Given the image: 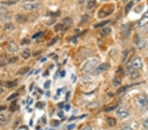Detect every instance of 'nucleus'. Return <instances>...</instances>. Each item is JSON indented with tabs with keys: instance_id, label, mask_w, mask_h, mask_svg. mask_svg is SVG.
I'll return each instance as SVG.
<instances>
[{
	"instance_id": "1",
	"label": "nucleus",
	"mask_w": 148,
	"mask_h": 130,
	"mask_svg": "<svg viewBox=\"0 0 148 130\" xmlns=\"http://www.w3.org/2000/svg\"><path fill=\"white\" fill-rule=\"evenodd\" d=\"M98 60L97 59H93L87 61L84 64V65L83 66L82 72L83 73H88L92 72V70H94L98 64Z\"/></svg>"
},
{
	"instance_id": "2",
	"label": "nucleus",
	"mask_w": 148,
	"mask_h": 130,
	"mask_svg": "<svg viewBox=\"0 0 148 130\" xmlns=\"http://www.w3.org/2000/svg\"><path fill=\"white\" fill-rule=\"evenodd\" d=\"M113 11H114V6L113 5L111 6L110 5V6H108V7L104 5V7L101 9L99 10V17L103 18L106 16L109 15L110 14L112 13Z\"/></svg>"
},
{
	"instance_id": "3",
	"label": "nucleus",
	"mask_w": 148,
	"mask_h": 130,
	"mask_svg": "<svg viewBox=\"0 0 148 130\" xmlns=\"http://www.w3.org/2000/svg\"><path fill=\"white\" fill-rule=\"evenodd\" d=\"M136 103L138 106L141 108H145L148 106V96L146 94L140 95L138 97Z\"/></svg>"
},
{
	"instance_id": "4",
	"label": "nucleus",
	"mask_w": 148,
	"mask_h": 130,
	"mask_svg": "<svg viewBox=\"0 0 148 130\" xmlns=\"http://www.w3.org/2000/svg\"><path fill=\"white\" fill-rule=\"evenodd\" d=\"M111 68V66L108 63H102L99 65L97 67L95 68L93 73L95 74H99L100 73L103 72L104 71H106Z\"/></svg>"
},
{
	"instance_id": "5",
	"label": "nucleus",
	"mask_w": 148,
	"mask_h": 130,
	"mask_svg": "<svg viewBox=\"0 0 148 130\" xmlns=\"http://www.w3.org/2000/svg\"><path fill=\"white\" fill-rule=\"evenodd\" d=\"M116 115L118 118H126L130 115L129 110L125 107H120L116 110Z\"/></svg>"
},
{
	"instance_id": "6",
	"label": "nucleus",
	"mask_w": 148,
	"mask_h": 130,
	"mask_svg": "<svg viewBox=\"0 0 148 130\" xmlns=\"http://www.w3.org/2000/svg\"><path fill=\"white\" fill-rule=\"evenodd\" d=\"M131 66L136 70L142 69V67H143V63H142L141 58L140 57H136V59L134 60V61L132 62Z\"/></svg>"
},
{
	"instance_id": "7",
	"label": "nucleus",
	"mask_w": 148,
	"mask_h": 130,
	"mask_svg": "<svg viewBox=\"0 0 148 130\" xmlns=\"http://www.w3.org/2000/svg\"><path fill=\"white\" fill-rule=\"evenodd\" d=\"M130 31H131V27H130V24H124L121 27V32L123 36L125 37H127L130 35Z\"/></svg>"
},
{
	"instance_id": "8",
	"label": "nucleus",
	"mask_w": 148,
	"mask_h": 130,
	"mask_svg": "<svg viewBox=\"0 0 148 130\" xmlns=\"http://www.w3.org/2000/svg\"><path fill=\"white\" fill-rule=\"evenodd\" d=\"M39 7V3H26L23 5L22 8L26 11H33L37 9Z\"/></svg>"
},
{
	"instance_id": "9",
	"label": "nucleus",
	"mask_w": 148,
	"mask_h": 130,
	"mask_svg": "<svg viewBox=\"0 0 148 130\" xmlns=\"http://www.w3.org/2000/svg\"><path fill=\"white\" fill-rule=\"evenodd\" d=\"M128 74L130 75V76L131 78L132 79H136L140 77V73L138 72V70H136L135 69H134L132 66L128 67Z\"/></svg>"
},
{
	"instance_id": "10",
	"label": "nucleus",
	"mask_w": 148,
	"mask_h": 130,
	"mask_svg": "<svg viewBox=\"0 0 148 130\" xmlns=\"http://www.w3.org/2000/svg\"><path fill=\"white\" fill-rule=\"evenodd\" d=\"M8 49L12 53H15L18 51V46L14 41H11L8 44Z\"/></svg>"
},
{
	"instance_id": "11",
	"label": "nucleus",
	"mask_w": 148,
	"mask_h": 130,
	"mask_svg": "<svg viewBox=\"0 0 148 130\" xmlns=\"http://www.w3.org/2000/svg\"><path fill=\"white\" fill-rule=\"evenodd\" d=\"M16 20L18 23H24L27 20V17L24 15H17L16 16Z\"/></svg>"
},
{
	"instance_id": "12",
	"label": "nucleus",
	"mask_w": 148,
	"mask_h": 130,
	"mask_svg": "<svg viewBox=\"0 0 148 130\" xmlns=\"http://www.w3.org/2000/svg\"><path fill=\"white\" fill-rule=\"evenodd\" d=\"M148 23V16L145 15L143 16V17L141 18V19L138 21V26L140 27H142V26H144L146 25Z\"/></svg>"
},
{
	"instance_id": "13",
	"label": "nucleus",
	"mask_w": 148,
	"mask_h": 130,
	"mask_svg": "<svg viewBox=\"0 0 148 130\" xmlns=\"http://www.w3.org/2000/svg\"><path fill=\"white\" fill-rule=\"evenodd\" d=\"M18 80H14V81H7V82L5 83V85L6 86V87L7 88H12V87H14L17 86L18 85Z\"/></svg>"
},
{
	"instance_id": "14",
	"label": "nucleus",
	"mask_w": 148,
	"mask_h": 130,
	"mask_svg": "<svg viewBox=\"0 0 148 130\" xmlns=\"http://www.w3.org/2000/svg\"><path fill=\"white\" fill-rule=\"evenodd\" d=\"M18 106L17 104V100H14L11 103L9 107V110L11 112H14L15 111H16L17 110H18Z\"/></svg>"
},
{
	"instance_id": "15",
	"label": "nucleus",
	"mask_w": 148,
	"mask_h": 130,
	"mask_svg": "<svg viewBox=\"0 0 148 130\" xmlns=\"http://www.w3.org/2000/svg\"><path fill=\"white\" fill-rule=\"evenodd\" d=\"M30 70V67H23V68H22L19 70L17 72V75H24L26 74V73Z\"/></svg>"
},
{
	"instance_id": "16",
	"label": "nucleus",
	"mask_w": 148,
	"mask_h": 130,
	"mask_svg": "<svg viewBox=\"0 0 148 130\" xmlns=\"http://www.w3.org/2000/svg\"><path fill=\"white\" fill-rule=\"evenodd\" d=\"M4 29L7 32H11L15 29V26L12 23H6L4 25Z\"/></svg>"
},
{
	"instance_id": "17",
	"label": "nucleus",
	"mask_w": 148,
	"mask_h": 130,
	"mask_svg": "<svg viewBox=\"0 0 148 130\" xmlns=\"http://www.w3.org/2000/svg\"><path fill=\"white\" fill-rule=\"evenodd\" d=\"M109 22H110V20H105V21L100 22H99V23L95 24L94 25V28H98L103 27V26H105L106 24H107Z\"/></svg>"
},
{
	"instance_id": "18",
	"label": "nucleus",
	"mask_w": 148,
	"mask_h": 130,
	"mask_svg": "<svg viewBox=\"0 0 148 130\" xmlns=\"http://www.w3.org/2000/svg\"><path fill=\"white\" fill-rule=\"evenodd\" d=\"M111 31H112V30H111V28H103V29L101 30V35H103V36H105V35L109 34V33L111 32Z\"/></svg>"
},
{
	"instance_id": "19",
	"label": "nucleus",
	"mask_w": 148,
	"mask_h": 130,
	"mask_svg": "<svg viewBox=\"0 0 148 130\" xmlns=\"http://www.w3.org/2000/svg\"><path fill=\"white\" fill-rule=\"evenodd\" d=\"M22 57L24 59H28L30 57V51L29 49H26L22 53Z\"/></svg>"
},
{
	"instance_id": "20",
	"label": "nucleus",
	"mask_w": 148,
	"mask_h": 130,
	"mask_svg": "<svg viewBox=\"0 0 148 130\" xmlns=\"http://www.w3.org/2000/svg\"><path fill=\"white\" fill-rule=\"evenodd\" d=\"M107 123L111 127H114L116 124V120L113 118H109L107 120Z\"/></svg>"
},
{
	"instance_id": "21",
	"label": "nucleus",
	"mask_w": 148,
	"mask_h": 130,
	"mask_svg": "<svg viewBox=\"0 0 148 130\" xmlns=\"http://www.w3.org/2000/svg\"><path fill=\"white\" fill-rule=\"evenodd\" d=\"M146 44V41L144 39H139L138 41H136V45L138 46L140 49H142L145 47V45Z\"/></svg>"
},
{
	"instance_id": "22",
	"label": "nucleus",
	"mask_w": 148,
	"mask_h": 130,
	"mask_svg": "<svg viewBox=\"0 0 148 130\" xmlns=\"http://www.w3.org/2000/svg\"><path fill=\"white\" fill-rule=\"evenodd\" d=\"M63 23L65 24V25L67 26V27H69V26L71 25V24L73 23V19L70 17H67L65 18L63 20Z\"/></svg>"
},
{
	"instance_id": "23",
	"label": "nucleus",
	"mask_w": 148,
	"mask_h": 130,
	"mask_svg": "<svg viewBox=\"0 0 148 130\" xmlns=\"http://www.w3.org/2000/svg\"><path fill=\"white\" fill-rule=\"evenodd\" d=\"M61 11H57L56 12L52 13V12H49L47 13V16H49L51 17H57V16H59L61 15Z\"/></svg>"
},
{
	"instance_id": "24",
	"label": "nucleus",
	"mask_w": 148,
	"mask_h": 130,
	"mask_svg": "<svg viewBox=\"0 0 148 130\" xmlns=\"http://www.w3.org/2000/svg\"><path fill=\"white\" fill-rule=\"evenodd\" d=\"M121 83V79L118 77H115L112 80V84L114 87L118 86Z\"/></svg>"
},
{
	"instance_id": "25",
	"label": "nucleus",
	"mask_w": 148,
	"mask_h": 130,
	"mask_svg": "<svg viewBox=\"0 0 148 130\" xmlns=\"http://www.w3.org/2000/svg\"><path fill=\"white\" fill-rule=\"evenodd\" d=\"M131 86H132V85H125V86L122 87L118 89V91H117V93H120L124 92V91H126L128 88H130Z\"/></svg>"
},
{
	"instance_id": "26",
	"label": "nucleus",
	"mask_w": 148,
	"mask_h": 130,
	"mask_svg": "<svg viewBox=\"0 0 148 130\" xmlns=\"http://www.w3.org/2000/svg\"><path fill=\"white\" fill-rule=\"evenodd\" d=\"M95 5V1L94 0H91V1H89L88 2V4H87V8L90 9L92 8H93Z\"/></svg>"
},
{
	"instance_id": "27",
	"label": "nucleus",
	"mask_w": 148,
	"mask_h": 130,
	"mask_svg": "<svg viewBox=\"0 0 148 130\" xmlns=\"http://www.w3.org/2000/svg\"><path fill=\"white\" fill-rule=\"evenodd\" d=\"M133 5H134V3H133L132 1L129 2V3L126 5V7H125V11H126V13H128V11L132 9Z\"/></svg>"
},
{
	"instance_id": "28",
	"label": "nucleus",
	"mask_w": 148,
	"mask_h": 130,
	"mask_svg": "<svg viewBox=\"0 0 148 130\" xmlns=\"http://www.w3.org/2000/svg\"><path fill=\"white\" fill-rule=\"evenodd\" d=\"M58 39H59V36H55V37H53V39H51V41L47 43V46H51V45L55 44V43L57 41Z\"/></svg>"
},
{
	"instance_id": "29",
	"label": "nucleus",
	"mask_w": 148,
	"mask_h": 130,
	"mask_svg": "<svg viewBox=\"0 0 148 130\" xmlns=\"http://www.w3.org/2000/svg\"><path fill=\"white\" fill-rule=\"evenodd\" d=\"M55 32H58L60 31V30H62L64 28V25H63L62 24H57L55 26Z\"/></svg>"
},
{
	"instance_id": "30",
	"label": "nucleus",
	"mask_w": 148,
	"mask_h": 130,
	"mask_svg": "<svg viewBox=\"0 0 148 130\" xmlns=\"http://www.w3.org/2000/svg\"><path fill=\"white\" fill-rule=\"evenodd\" d=\"M17 1H3L1 2L2 4L3 5H5L7 6H11L13 5H15L16 4Z\"/></svg>"
},
{
	"instance_id": "31",
	"label": "nucleus",
	"mask_w": 148,
	"mask_h": 130,
	"mask_svg": "<svg viewBox=\"0 0 148 130\" xmlns=\"http://www.w3.org/2000/svg\"><path fill=\"white\" fill-rule=\"evenodd\" d=\"M89 19V16L87 15H85L82 16V18H81V21H80V24H83L85 23V22H86L87 20Z\"/></svg>"
},
{
	"instance_id": "32",
	"label": "nucleus",
	"mask_w": 148,
	"mask_h": 130,
	"mask_svg": "<svg viewBox=\"0 0 148 130\" xmlns=\"http://www.w3.org/2000/svg\"><path fill=\"white\" fill-rule=\"evenodd\" d=\"M18 57H11V58L9 59V60H8V63H15L16 61H18Z\"/></svg>"
},
{
	"instance_id": "33",
	"label": "nucleus",
	"mask_w": 148,
	"mask_h": 130,
	"mask_svg": "<svg viewBox=\"0 0 148 130\" xmlns=\"http://www.w3.org/2000/svg\"><path fill=\"white\" fill-rule=\"evenodd\" d=\"M30 43V40L28 38H24L22 40L21 45H28Z\"/></svg>"
},
{
	"instance_id": "34",
	"label": "nucleus",
	"mask_w": 148,
	"mask_h": 130,
	"mask_svg": "<svg viewBox=\"0 0 148 130\" xmlns=\"http://www.w3.org/2000/svg\"><path fill=\"white\" fill-rule=\"evenodd\" d=\"M18 95V93H13V94H12L11 95H10V96L7 98V100H12V99H14V98H16Z\"/></svg>"
},
{
	"instance_id": "35",
	"label": "nucleus",
	"mask_w": 148,
	"mask_h": 130,
	"mask_svg": "<svg viewBox=\"0 0 148 130\" xmlns=\"http://www.w3.org/2000/svg\"><path fill=\"white\" fill-rule=\"evenodd\" d=\"M116 106H112V107H108V108H105L104 110L105 112H111V111H112V110H114V109H116Z\"/></svg>"
},
{
	"instance_id": "36",
	"label": "nucleus",
	"mask_w": 148,
	"mask_h": 130,
	"mask_svg": "<svg viewBox=\"0 0 148 130\" xmlns=\"http://www.w3.org/2000/svg\"><path fill=\"white\" fill-rule=\"evenodd\" d=\"M50 85H51V81L50 80H47L45 81V83L43 85V87H44V88L45 89H48L50 86Z\"/></svg>"
},
{
	"instance_id": "37",
	"label": "nucleus",
	"mask_w": 148,
	"mask_h": 130,
	"mask_svg": "<svg viewBox=\"0 0 148 130\" xmlns=\"http://www.w3.org/2000/svg\"><path fill=\"white\" fill-rule=\"evenodd\" d=\"M42 34V32H37L35 34H34L32 35V38L33 39H36V38H37V37H39V36H41V35Z\"/></svg>"
},
{
	"instance_id": "38",
	"label": "nucleus",
	"mask_w": 148,
	"mask_h": 130,
	"mask_svg": "<svg viewBox=\"0 0 148 130\" xmlns=\"http://www.w3.org/2000/svg\"><path fill=\"white\" fill-rule=\"evenodd\" d=\"M75 127H76V124H71L70 125L67 126V130H72L73 129H74Z\"/></svg>"
},
{
	"instance_id": "39",
	"label": "nucleus",
	"mask_w": 148,
	"mask_h": 130,
	"mask_svg": "<svg viewBox=\"0 0 148 130\" xmlns=\"http://www.w3.org/2000/svg\"><path fill=\"white\" fill-rule=\"evenodd\" d=\"M143 126H144V128H145V129L148 130V118L144 122V123H143Z\"/></svg>"
},
{
	"instance_id": "40",
	"label": "nucleus",
	"mask_w": 148,
	"mask_h": 130,
	"mask_svg": "<svg viewBox=\"0 0 148 130\" xmlns=\"http://www.w3.org/2000/svg\"><path fill=\"white\" fill-rule=\"evenodd\" d=\"M5 121V118L3 114H0V126H1L2 124L4 123Z\"/></svg>"
},
{
	"instance_id": "41",
	"label": "nucleus",
	"mask_w": 148,
	"mask_h": 130,
	"mask_svg": "<svg viewBox=\"0 0 148 130\" xmlns=\"http://www.w3.org/2000/svg\"><path fill=\"white\" fill-rule=\"evenodd\" d=\"M26 103H27L28 105H30V104H32V103H33V98L28 97L27 100H26Z\"/></svg>"
},
{
	"instance_id": "42",
	"label": "nucleus",
	"mask_w": 148,
	"mask_h": 130,
	"mask_svg": "<svg viewBox=\"0 0 148 130\" xmlns=\"http://www.w3.org/2000/svg\"><path fill=\"white\" fill-rule=\"evenodd\" d=\"M128 51H124L123 52V55H124V57H123V61L126 59V57H127V55H128Z\"/></svg>"
},
{
	"instance_id": "43",
	"label": "nucleus",
	"mask_w": 148,
	"mask_h": 130,
	"mask_svg": "<svg viewBox=\"0 0 148 130\" xmlns=\"http://www.w3.org/2000/svg\"><path fill=\"white\" fill-rule=\"evenodd\" d=\"M122 130H133L132 129V128H130V126H124V128H122Z\"/></svg>"
},
{
	"instance_id": "44",
	"label": "nucleus",
	"mask_w": 148,
	"mask_h": 130,
	"mask_svg": "<svg viewBox=\"0 0 148 130\" xmlns=\"http://www.w3.org/2000/svg\"><path fill=\"white\" fill-rule=\"evenodd\" d=\"M81 130H92V128H91L90 126H86V127L82 128Z\"/></svg>"
},
{
	"instance_id": "45",
	"label": "nucleus",
	"mask_w": 148,
	"mask_h": 130,
	"mask_svg": "<svg viewBox=\"0 0 148 130\" xmlns=\"http://www.w3.org/2000/svg\"><path fill=\"white\" fill-rule=\"evenodd\" d=\"M65 108L66 111H69V110H70V108H71V106H70V104H67V105L65 106Z\"/></svg>"
},
{
	"instance_id": "46",
	"label": "nucleus",
	"mask_w": 148,
	"mask_h": 130,
	"mask_svg": "<svg viewBox=\"0 0 148 130\" xmlns=\"http://www.w3.org/2000/svg\"><path fill=\"white\" fill-rule=\"evenodd\" d=\"M58 116H59L60 118H62V117L64 116V113H63V111H60L59 112H58Z\"/></svg>"
},
{
	"instance_id": "47",
	"label": "nucleus",
	"mask_w": 148,
	"mask_h": 130,
	"mask_svg": "<svg viewBox=\"0 0 148 130\" xmlns=\"http://www.w3.org/2000/svg\"><path fill=\"white\" fill-rule=\"evenodd\" d=\"M65 74H66V72H65V70H62L60 72V75H61V77H64L65 76Z\"/></svg>"
},
{
	"instance_id": "48",
	"label": "nucleus",
	"mask_w": 148,
	"mask_h": 130,
	"mask_svg": "<svg viewBox=\"0 0 148 130\" xmlns=\"http://www.w3.org/2000/svg\"><path fill=\"white\" fill-rule=\"evenodd\" d=\"M7 108L6 106H0V111H3V110H5Z\"/></svg>"
},
{
	"instance_id": "49",
	"label": "nucleus",
	"mask_w": 148,
	"mask_h": 130,
	"mask_svg": "<svg viewBox=\"0 0 148 130\" xmlns=\"http://www.w3.org/2000/svg\"><path fill=\"white\" fill-rule=\"evenodd\" d=\"M72 40H73V41L74 43H77V39H76V37H73V39H72Z\"/></svg>"
},
{
	"instance_id": "50",
	"label": "nucleus",
	"mask_w": 148,
	"mask_h": 130,
	"mask_svg": "<svg viewBox=\"0 0 148 130\" xmlns=\"http://www.w3.org/2000/svg\"><path fill=\"white\" fill-rule=\"evenodd\" d=\"M61 89H57V95H60V93H61Z\"/></svg>"
},
{
	"instance_id": "51",
	"label": "nucleus",
	"mask_w": 148,
	"mask_h": 130,
	"mask_svg": "<svg viewBox=\"0 0 148 130\" xmlns=\"http://www.w3.org/2000/svg\"><path fill=\"white\" fill-rule=\"evenodd\" d=\"M46 60H47V58H45V57H44V58H43V59H41V60H40V61H41V62H45V61H46Z\"/></svg>"
},
{
	"instance_id": "52",
	"label": "nucleus",
	"mask_w": 148,
	"mask_h": 130,
	"mask_svg": "<svg viewBox=\"0 0 148 130\" xmlns=\"http://www.w3.org/2000/svg\"><path fill=\"white\" fill-rule=\"evenodd\" d=\"M62 105H63V102H61V103H60V104H59V108H63V106H62Z\"/></svg>"
},
{
	"instance_id": "53",
	"label": "nucleus",
	"mask_w": 148,
	"mask_h": 130,
	"mask_svg": "<svg viewBox=\"0 0 148 130\" xmlns=\"http://www.w3.org/2000/svg\"><path fill=\"white\" fill-rule=\"evenodd\" d=\"M69 94H70V92L69 93H67V97H66V99H68V97H69Z\"/></svg>"
},
{
	"instance_id": "54",
	"label": "nucleus",
	"mask_w": 148,
	"mask_h": 130,
	"mask_svg": "<svg viewBox=\"0 0 148 130\" xmlns=\"http://www.w3.org/2000/svg\"><path fill=\"white\" fill-rule=\"evenodd\" d=\"M3 89H2L1 87H0V94H1V93L3 92Z\"/></svg>"
},
{
	"instance_id": "55",
	"label": "nucleus",
	"mask_w": 148,
	"mask_h": 130,
	"mask_svg": "<svg viewBox=\"0 0 148 130\" xmlns=\"http://www.w3.org/2000/svg\"><path fill=\"white\" fill-rule=\"evenodd\" d=\"M39 72H40V70H37V71H36V72H35V74H37V73H39Z\"/></svg>"
},
{
	"instance_id": "56",
	"label": "nucleus",
	"mask_w": 148,
	"mask_h": 130,
	"mask_svg": "<svg viewBox=\"0 0 148 130\" xmlns=\"http://www.w3.org/2000/svg\"><path fill=\"white\" fill-rule=\"evenodd\" d=\"M38 91H39L40 93H43V91H41V89H38Z\"/></svg>"
},
{
	"instance_id": "57",
	"label": "nucleus",
	"mask_w": 148,
	"mask_h": 130,
	"mask_svg": "<svg viewBox=\"0 0 148 130\" xmlns=\"http://www.w3.org/2000/svg\"><path fill=\"white\" fill-rule=\"evenodd\" d=\"M30 126H32V120H31V121H30Z\"/></svg>"
},
{
	"instance_id": "58",
	"label": "nucleus",
	"mask_w": 148,
	"mask_h": 130,
	"mask_svg": "<svg viewBox=\"0 0 148 130\" xmlns=\"http://www.w3.org/2000/svg\"><path fill=\"white\" fill-rule=\"evenodd\" d=\"M39 52H37V55H38V54H39ZM36 55V53H35V54H34V55Z\"/></svg>"
},
{
	"instance_id": "59",
	"label": "nucleus",
	"mask_w": 148,
	"mask_h": 130,
	"mask_svg": "<svg viewBox=\"0 0 148 130\" xmlns=\"http://www.w3.org/2000/svg\"><path fill=\"white\" fill-rule=\"evenodd\" d=\"M53 130V129H50V130Z\"/></svg>"
},
{
	"instance_id": "60",
	"label": "nucleus",
	"mask_w": 148,
	"mask_h": 130,
	"mask_svg": "<svg viewBox=\"0 0 148 130\" xmlns=\"http://www.w3.org/2000/svg\"></svg>"
}]
</instances>
